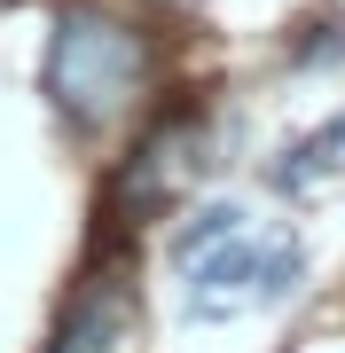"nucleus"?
<instances>
[{
	"label": "nucleus",
	"instance_id": "1",
	"mask_svg": "<svg viewBox=\"0 0 345 353\" xmlns=\"http://www.w3.org/2000/svg\"><path fill=\"white\" fill-rule=\"evenodd\" d=\"M149 39L126 16L94 8V0H63L48 24V55H39V94H48L55 126L71 141H103L110 126H126L149 94Z\"/></svg>",
	"mask_w": 345,
	"mask_h": 353
},
{
	"label": "nucleus",
	"instance_id": "2",
	"mask_svg": "<svg viewBox=\"0 0 345 353\" xmlns=\"http://www.w3.org/2000/svg\"><path fill=\"white\" fill-rule=\"evenodd\" d=\"M306 283V243L298 236H228L189 267V322H228L251 306H282Z\"/></svg>",
	"mask_w": 345,
	"mask_h": 353
},
{
	"label": "nucleus",
	"instance_id": "3",
	"mask_svg": "<svg viewBox=\"0 0 345 353\" xmlns=\"http://www.w3.org/2000/svg\"><path fill=\"white\" fill-rule=\"evenodd\" d=\"M205 165H212V157H205V118L180 110V118H165V126H157V134L134 150V165L118 173V196H126L134 212H149L157 196H173L180 181L205 173Z\"/></svg>",
	"mask_w": 345,
	"mask_h": 353
},
{
	"label": "nucleus",
	"instance_id": "4",
	"mask_svg": "<svg viewBox=\"0 0 345 353\" xmlns=\"http://www.w3.org/2000/svg\"><path fill=\"white\" fill-rule=\"evenodd\" d=\"M48 353H126V290H118L110 275H94V283L63 306Z\"/></svg>",
	"mask_w": 345,
	"mask_h": 353
},
{
	"label": "nucleus",
	"instance_id": "5",
	"mask_svg": "<svg viewBox=\"0 0 345 353\" xmlns=\"http://www.w3.org/2000/svg\"><path fill=\"white\" fill-rule=\"evenodd\" d=\"M330 173H345V110H337V118H322L314 134H298L291 150L267 165V181H275L282 196H306V189H322Z\"/></svg>",
	"mask_w": 345,
	"mask_h": 353
},
{
	"label": "nucleus",
	"instance_id": "6",
	"mask_svg": "<svg viewBox=\"0 0 345 353\" xmlns=\"http://www.w3.org/2000/svg\"><path fill=\"white\" fill-rule=\"evenodd\" d=\"M228 236H243V204H236V196H212V204H196V212L173 228L165 252H173V267H196L212 243H228Z\"/></svg>",
	"mask_w": 345,
	"mask_h": 353
},
{
	"label": "nucleus",
	"instance_id": "7",
	"mask_svg": "<svg viewBox=\"0 0 345 353\" xmlns=\"http://www.w3.org/2000/svg\"><path fill=\"white\" fill-rule=\"evenodd\" d=\"M291 63H306V71L314 63H345V24H314V39L291 55Z\"/></svg>",
	"mask_w": 345,
	"mask_h": 353
},
{
	"label": "nucleus",
	"instance_id": "8",
	"mask_svg": "<svg viewBox=\"0 0 345 353\" xmlns=\"http://www.w3.org/2000/svg\"><path fill=\"white\" fill-rule=\"evenodd\" d=\"M173 8H196V0H173Z\"/></svg>",
	"mask_w": 345,
	"mask_h": 353
}]
</instances>
